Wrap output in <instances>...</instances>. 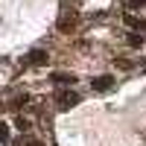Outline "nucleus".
I'll use <instances>...</instances> for the list:
<instances>
[{
	"mask_svg": "<svg viewBox=\"0 0 146 146\" xmlns=\"http://www.w3.org/2000/svg\"><path fill=\"white\" fill-rule=\"evenodd\" d=\"M56 100H58V108H73V105L79 102V94H73V91H58Z\"/></svg>",
	"mask_w": 146,
	"mask_h": 146,
	"instance_id": "nucleus-1",
	"label": "nucleus"
},
{
	"mask_svg": "<svg viewBox=\"0 0 146 146\" xmlns=\"http://www.w3.org/2000/svg\"><path fill=\"white\" fill-rule=\"evenodd\" d=\"M91 85H94V91H111L114 88V76H108V73L105 76H96Z\"/></svg>",
	"mask_w": 146,
	"mask_h": 146,
	"instance_id": "nucleus-2",
	"label": "nucleus"
},
{
	"mask_svg": "<svg viewBox=\"0 0 146 146\" xmlns=\"http://www.w3.org/2000/svg\"><path fill=\"white\" fill-rule=\"evenodd\" d=\"M56 85H62V88H67V85H73V82H76V76H73V73H53V76H50Z\"/></svg>",
	"mask_w": 146,
	"mask_h": 146,
	"instance_id": "nucleus-3",
	"label": "nucleus"
},
{
	"mask_svg": "<svg viewBox=\"0 0 146 146\" xmlns=\"http://www.w3.org/2000/svg\"><path fill=\"white\" fill-rule=\"evenodd\" d=\"M27 62L35 64V67H41V64H47V53H44V50H32V53L27 56Z\"/></svg>",
	"mask_w": 146,
	"mask_h": 146,
	"instance_id": "nucleus-4",
	"label": "nucleus"
},
{
	"mask_svg": "<svg viewBox=\"0 0 146 146\" xmlns=\"http://www.w3.org/2000/svg\"><path fill=\"white\" fill-rule=\"evenodd\" d=\"M73 27H76V18H73V15L58 18V29H62V32H73Z\"/></svg>",
	"mask_w": 146,
	"mask_h": 146,
	"instance_id": "nucleus-5",
	"label": "nucleus"
},
{
	"mask_svg": "<svg viewBox=\"0 0 146 146\" xmlns=\"http://www.w3.org/2000/svg\"><path fill=\"white\" fill-rule=\"evenodd\" d=\"M123 21H126V23H129V27H135V29H137V32H140V29H146V21H140V18H135V15H126V18H123Z\"/></svg>",
	"mask_w": 146,
	"mask_h": 146,
	"instance_id": "nucleus-6",
	"label": "nucleus"
},
{
	"mask_svg": "<svg viewBox=\"0 0 146 146\" xmlns=\"http://www.w3.org/2000/svg\"><path fill=\"white\" fill-rule=\"evenodd\" d=\"M27 102H29V96H27V94H18L15 100H12V108H23Z\"/></svg>",
	"mask_w": 146,
	"mask_h": 146,
	"instance_id": "nucleus-7",
	"label": "nucleus"
},
{
	"mask_svg": "<svg viewBox=\"0 0 146 146\" xmlns=\"http://www.w3.org/2000/svg\"><path fill=\"white\" fill-rule=\"evenodd\" d=\"M129 47H143V35L140 32H131L129 35Z\"/></svg>",
	"mask_w": 146,
	"mask_h": 146,
	"instance_id": "nucleus-8",
	"label": "nucleus"
},
{
	"mask_svg": "<svg viewBox=\"0 0 146 146\" xmlns=\"http://www.w3.org/2000/svg\"><path fill=\"white\" fill-rule=\"evenodd\" d=\"M0 143H9V126L0 123Z\"/></svg>",
	"mask_w": 146,
	"mask_h": 146,
	"instance_id": "nucleus-9",
	"label": "nucleus"
},
{
	"mask_svg": "<svg viewBox=\"0 0 146 146\" xmlns=\"http://www.w3.org/2000/svg\"><path fill=\"white\" fill-rule=\"evenodd\" d=\"M15 126H18L21 131H27V129H29V120H27V117H18V120H15Z\"/></svg>",
	"mask_w": 146,
	"mask_h": 146,
	"instance_id": "nucleus-10",
	"label": "nucleus"
},
{
	"mask_svg": "<svg viewBox=\"0 0 146 146\" xmlns=\"http://www.w3.org/2000/svg\"><path fill=\"white\" fill-rule=\"evenodd\" d=\"M21 146H44V143H41V140H35V137H27Z\"/></svg>",
	"mask_w": 146,
	"mask_h": 146,
	"instance_id": "nucleus-11",
	"label": "nucleus"
},
{
	"mask_svg": "<svg viewBox=\"0 0 146 146\" xmlns=\"http://www.w3.org/2000/svg\"><path fill=\"white\" fill-rule=\"evenodd\" d=\"M131 6H135V9L137 6H146V0H131Z\"/></svg>",
	"mask_w": 146,
	"mask_h": 146,
	"instance_id": "nucleus-12",
	"label": "nucleus"
},
{
	"mask_svg": "<svg viewBox=\"0 0 146 146\" xmlns=\"http://www.w3.org/2000/svg\"><path fill=\"white\" fill-rule=\"evenodd\" d=\"M0 111H3V102H0Z\"/></svg>",
	"mask_w": 146,
	"mask_h": 146,
	"instance_id": "nucleus-13",
	"label": "nucleus"
},
{
	"mask_svg": "<svg viewBox=\"0 0 146 146\" xmlns=\"http://www.w3.org/2000/svg\"><path fill=\"white\" fill-rule=\"evenodd\" d=\"M143 70H146V62H143Z\"/></svg>",
	"mask_w": 146,
	"mask_h": 146,
	"instance_id": "nucleus-14",
	"label": "nucleus"
}]
</instances>
